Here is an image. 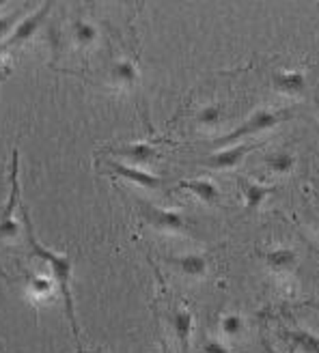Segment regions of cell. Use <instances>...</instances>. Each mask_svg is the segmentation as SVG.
<instances>
[{
    "label": "cell",
    "mask_w": 319,
    "mask_h": 353,
    "mask_svg": "<svg viewBox=\"0 0 319 353\" xmlns=\"http://www.w3.org/2000/svg\"><path fill=\"white\" fill-rule=\"evenodd\" d=\"M22 220H24V239H26L28 248H30V254L37 256L39 261H44L50 268L52 276H55L59 291L63 295L65 314H67L69 323H72V332H74V336L78 341V347H80V327H78V321H76V308H74V295H72V272H74L72 256H69V254H57V252L44 248V245L37 241V237H35L32 222H30L26 207H22Z\"/></svg>",
    "instance_id": "cell-1"
},
{
    "label": "cell",
    "mask_w": 319,
    "mask_h": 353,
    "mask_svg": "<svg viewBox=\"0 0 319 353\" xmlns=\"http://www.w3.org/2000/svg\"><path fill=\"white\" fill-rule=\"evenodd\" d=\"M289 110L285 108H278V110H257L251 119H248L246 123H242V125L233 132H229L226 136L218 138L216 140V147H229V145H235L238 140L246 138V136H253V134H259L263 130H272L274 125H278V123H282L285 119H289Z\"/></svg>",
    "instance_id": "cell-2"
},
{
    "label": "cell",
    "mask_w": 319,
    "mask_h": 353,
    "mask_svg": "<svg viewBox=\"0 0 319 353\" xmlns=\"http://www.w3.org/2000/svg\"><path fill=\"white\" fill-rule=\"evenodd\" d=\"M17 166H20V155H17V149H13L11 153V168H9V181H11V192H9V201L7 207L0 211V241H13L22 233L20 224L15 222L13 211L17 205V199H20V181H17Z\"/></svg>",
    "instance_id": "cell-3"
},
{
    "label": "cell",
    "mask_w": 319,
    "mask_h": 353,
    "mask_svg": "<svg viewBox=\"0 0 319 353\" xmlns=\"http://www.w3.org/2000/svg\"><path fill=\"white\" fill-rule=\"evenodd\" d=\"M140 218H143L151 228L162 233H186L190 231V222L186 220L184 214L173 209H162L151 203H138Z\"/></svg>",
    "instance_id": "cell-4"
},
{
    "label": "cell",
    "mask_w": 319,
    "mask_h": 353,
    "mask_svg": "<svg viewBox=\"0 0 319 353\" xmlns=\"http://www.w3.org/2000/svg\"><path fill=\"white\" fill-rule=\"evenodd\" d=\"M50 9H52V3H46L39 11H35L28 17H24L22 22H17V26L13 28V32L5 39V43L0 46V50H9V48H15V46H22L28 39H32V34L39 30V26L44 24V20L48 17Z\"/></svg>",
    "instance_id": "cell-5"
},
{
    "label": "cell",
    "mask_w": 319,
    "mask_h": 353,
    "mask_svg": "<svg viewBox=\"0 0 319 353\" xmlns=\"http://www.w3.org/2000/svg\"><path fill=\"white\" fill-rule=\"evenodd\" d=\"M106 168H108L110 176H115V179H123V181H130V183H136L140 188H147V190H157L160 185H162V179L151 172H145L140 168H134V166H126L121 162H113V160H106L104 162Z\"/></svg>",
    "instance_id": "cell-6"
},
{
    "label": "cell",
    "mask_w": 319,
    "mask_h": 353,
    "mask_svg": "<svg viewBox=\"0 0 319 353\" xmlns=\"http://www.w3.org/2000/svg\"><path fill=\"white\" fill-rule=\"evenodd\" d=\"M255 149V145H235V147H229L224 151L218 153H211L205 160H201V166L207 168H214V170H229V168H235L238 164H242L244 157Z\"/></svg>",
    "instance_id": "cell-7"
},
{
    "label": "cell",
    "mask_w": 319,
    "mask_h": 353,
    "mask_svg": "<svg viewBox=\"0 0 319 353\" xmlns=\"http://www.w3.org/2000/svg\"><path fill=\"white\" fill-rule=\"evenodd\" d=\"M168 321H171V330L175 334L177 343H180L182 353H188L190 334H192V314L186 308H175L168 316Z\"/></svg>",
    "instance_id": "cell-8"
},
{
    "label": "cell",
    "mask_w": 319,
    "mask_h": 353,
    "mask_svg": "<svg viewBox=\"0 0 319 353\" xmlns=\"http://www.w3.org/2000/svg\"><path fill=\"white\" fill-rule=\"evenodd\" d=\"M272 84L278 93H287V95H302L307 88V80L302 72H276L272 76Z\"/></svg>",
    "instance_id": "cell-9"
},
{
    "label": "cell",
    "mask_w": 319,
    "mask_h": 353,
    "mask_svg": "<svg viewBox=\"0 0 319 353\" xmlns=\"http://www.w3.org/2000/svg\"><path fill=\"white\" fill-rule=\"evenodd\" d=\"M115 155H123L132 160L134 164H151L157 160V149L147 145V143H136V145H126V147H119V149H113Z\"/></svg>",
    "instance_id": "cell-10"
},
{
    "label": "cell",
    "mask_w": 319,
    "mask_h": 353,
    "mask_svg": "<svg viewBox=\"0 0 319 353\" xmlns=\"http://www.w3.org/2000/svg\"><path fill=\"white\" fill-rule=\"evenodd\" d=\"M171 265L177 272H182L184 276H190V278H201L207 272V259L203 254L177 256V259H171Z\"/></svg>",
    "instance_id": "cell-11"
},
{
    "label": "cell",
    "mask_w": 319,
    "mask_h": 353,
    "mask_svg": "<svg viewBox=\"0 0 319 353\" xmlns=\"http://www.w3.org/2000/svg\"><path fill=\"white\" fill-rule=\"evenodd\" d=\"M240 181H242V192L246 201V211H255L270 194H274V185H263V183L248 181V179H240Z\"/></svg>",
    "instance_id": "cell-12"
},
{
    "label": "cell",
    "mask_w": 319,
    "mask_h": 353,
    "mask_svg": "<svg viewBox=\"0 0 319 353\" xmlns=\"http://www.w3.org/2000/svg\"><path fill=\"white\" fill-rule=\"evenodd\" d=\"M180 188L192 192L194 196L201 199L203 203H209V205L216 203L220 199V190L214 183H211L209 179H186V181L180 183Z\"/></svg>",
    "instance_id": "cell-13"
},
{
    "label": "cell",
    "mask_w": 319,
    "mask_h": 353,
    "mask_svg": "<svg viewBox=\"0 0 319 353\" xmlns=\"http://www.w3.org/2000/svg\"><path fill=\"white\" fill-rule=\"evenodd\" d=\"M72 41L78 48H93L99 41V30L93 22L76 20L72 24Z\"/></svg>",
    "instance_id": "cell-14"
},
{
    "label": "cell",
    "mask_w": 319,
    "mask_h": 353,
    "mask_svg": "<svg viewBox=\"0 0 319 353\" xmlns=\"http://www.w3.org/2000/svg\"><path fill=\"white\" fill-rule=\"evenodd\" d=\"M110 78L121 84V86H132L136 80H138V67L134 61L130 59H121V61H115L113 67H110Z\"/></svg>",
    "instance_id": "cell-15"
},
{
    "label": "cell",
    "mask_w": 319,
    "mask_h": 353,
    "mask_svg": "<svg viewBox=\"0 0 319 353\" xmlns=\"http://www.w3.org/2000/svg\"><path fill=\"white\" fill-rule=\"evenodd\" d=\"M265 261H268V265L274 272H289L296 268L298 256L291 248H276L265 254Z\"/></svg>",
    "instance_id": "cell-16"
},
{
    "label": "cell",
    "mask_w": 319,
    "mask_h": 353,
    "mask_svg": "<svg viewBox=\"0 0 319 353\" xmlns=\"http://www.w3.org/2000/svg\"><path fill=\"white\" fill-rule=\"evenodd\" d=\"M287 339L300 351H304V353H319V339H315L313 334H309V332H289Z\"/></svg>",
    "instance_id": "cell-17"
},
{
    "label": "cell",
    "mask_w": 319,
    "mask_h": 353,
    "mask_svg": "<svg viewBox=\"0 0 319 353\" xmlns=\"http://www.w3.org/2000/svg\"><path fill=\"white\" fill-rule=\"evenodd\" d=\"M265 162H268L270 172H274V174H287L293 168V155L287 153V151H278V153H272Z\"/></svg>",
    "instance_id": "cell-18"
},
{
    "label": "cell",
    "mask_w": 319,
    "mask_h": 353,
    "mask_svg": "<svg viewBox=\"0 0 319 353\" xmlns=\"http://www.w3.org/2000/svg\"><path fill=\"white\" fill-rule=\"evenodd\" d=\"M220 330H222L224 336L235 339V336H240V334L244 332V319H242L240 314H235V312L224 314L222 321H220Z\"/></svg>",
    "instance_id": "cell-19"
},
{
    "label": "cell",
    "mask_w": 319,
    "mask_h": 353,
    "mask_svg": "<svg viewBox=\"0 0 319 353\" xmlns=\"http://www.w3.org/2000/svg\"><path fill=\"white\" fill-rule=\"evenodd\" d=\"M220 114H222V108L216 103H211V105H205V108H201V112L197 114V121L201 123V125L205 128H214L220 123Z\"/></svg>",
    "instance_id": "cell-20"
},
{
    "label": "cell",
    "mask_w": 319,
    "mask_h": 353,
    "mask_svg": "<svg viewBox=\"0 0 319 353\" xmlns=\"http://www.w3.org/2000/svg\"><path fill=\"white\" fill-rule=\"evenodd\" d=\"M15 20H17V13H9V15L0 17V41H3V37H7L9 30H13L17 26Z\"/></svg>",
    "instance_id": "cell-21"
},
{
    "label": "cell",
    "mask_w": 319,
    "mask_h": 353,
    "mask_svg": "<svg viewBox=\"0 0 319 353\" xmlns=\"http://www.w3.org/2000/svg\"><path fill=\"white\" fill-rule=\"evenodd\" d=\"M203 353H229V349L218 341H207L203 347Z\"/></svg>",
    "instance_id": "cell-22"
},
{
    "label": "cell",
    "mask_w": 319,
    "mask_h": 353,
    "mask_svg": "<svg viewBox=\"0 0 319 353\" xmlns=\"http://www.w3.org/2000/svg\"><path fill=\"white\" fill-rule=\"evenodd\" d=\"M317 222H319V216H317Z\"/></svg>",
    "instance_id": "cell-23"
}]
</instances>
